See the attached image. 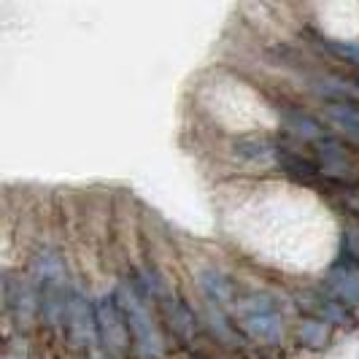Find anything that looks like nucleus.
Masks as SVG:
<instances>
[{"mask_svg":"<svg viewBox=\"0 0 359 359\" xmlns=\"http://www.w3.org/2000/svg\"><path fill=\"white\" fill-rule=\"evenodd\" d=\"M198 284H200V292L205 294V300L214 303V306H235V300H238L235 281L227 273H222V270H214V268L203 270L198 276Z\"/></svg>","mask_w":359,"mask_h":359,"instance_id":"nucleus-12","label":"nucleus"},{"mask_svg":"<svg viewBox=\"0 0 359 359\" xmlns=\"http://www.w3.org/2000/svg\"><path fill=\"white\" fill-rule=\"evenodd\" d=\"M324 119L341 130L348 141L359 144V106L351 100H332L324 106Z\"/></svg>","mask_w":359,"mask_h":359,"instance_id":"nucleus-14","label":"nucleus"},{"mask_svg":"<svg viewBox=\"0 0 359 359\" xmlns=\"http://www.w3.org/2000/svg\"><path fill=\"white\" fill-rule=\"evenodd\" d=\"M157 300H160L162 316H165V322L170 327V332L181 343H187V346L195 343V338H198V316H195V311L187 306L179 294H170L165 289H160Z\"/></svg>","mask_w":359,"mask_h":359,"instance_id":"nucleus-7","label":"nucleus"},{"mask_svg":"<svg viewBox=\"0 0 359 359\" xmlns=\"http://www.w3.org/2000/svg\"><path fill=\"white\" fill-rule=\"evenodd\" d=\"M300 343L308 346V348H322L327 346V322L322 319H306L300 324Z\"/></svg>","mask_w":359,"mask_h":359,"instance_id":"nucleus-18","label":"nucleus"},{"mask_svg":"<svg viewBox=\"0 0 359 359\" xmlns=\"http://www.w3.org/2000/svg\"><path fill=\"white\" fill-rule=\"evenodd\" d=\"M313 151H316V162L322 168L324 179L341 181V184H354L357 181V165H354L351 154L346 151V146L338 138L324 135L319 141H313Z\"/></svg>","mask_w":359,"mask_h":359,"instance_id":"nucleus-6","label":"nucleus"},{"mask_svg":"<svg viewBox=\"0 0 359 359\" xmlns=\"http://www.w3.org/2000/svg\"><path fill=\"white\" fill-rule=\"evenodd\" d=\"M95 308H97V335L103 351L111 359H125L133 348V332L116 294H103Z\"/></svg>","mask_w":359,"mask_h":359,"instance_id":"nucleus-3","label":"nucleus"},{"mask_svg":"<svg viewBox=\"0 0 359 359\" xmlns=\"http://www.w3.org/2000/svg\"><path fill=\"white\" fill-rule=\"evenodd\" d=\"M119 306L125 311L130 332H133V351L141 359H162L165 354V343L157 330V324L151 319L149 311V300L133 284H119L114 289Z\"/></svg>","mask_w":359,"mask_h":359,"instance_id":"nucleus-1","label":"nucleus"},{"mask_svg":"<svg viewBox=\"0 0 359 359\" xmlns=\"http://www.w3.org/2000/svg\"><path fill=\"white\" fill-rule=\"evenodd\" d=\"M278 116H281V127L287 130L294 141L313 144V141H319V138L327 135L322 122L316 116H311L308 111H303V108H281Z\"/></svg>","mask_w":359,"mask_h":359,"instance_id":"nucleus-10","label":"nucleus"},{"mask_svg":"<svg viewBox=\"0 0 359 359\" xmlns=\"http://www.w3.org/2000/svg\"><path fill=\"white\" fill-rule=\"evenodd\" d=\"M311 41L319 46V52L346 62V65H357L359 68V41H338V38H327V36H311Z\"/></svg>","mask_w":359,"mask_h":359,"instance_id":"nucleus-15","label":"nucleus"},{"mask_svg":"<svg viewBox=\"0 0 359 359\" xmlns=\"http://www.w3.org/2000/svg\"><path fill=\"white\" fill-rule=\"evenodd\" d=\"M327 292L346 306H359V268L354 262H338L327 273Z\"/></svg>","mask_w":359,"mask_h":359,"instance_id":"nucleus-9","label":"nucleus"},{"mask_svg":"<svg viewBox=\"0 0 359 359\" xmlns=\"http://www.w3.org/2000/svg\"><path fill=\"white\" fill-rule=\"evenodd\" d=\"M205 319H208V327H211V332H214V335L222 343H227V346H238V343H241V335L235 332V327H233V322H230V316H224L222 306H214V303H208V306H205Z\"/></svg>","mask_w":359,"mask_h":359,"instance_id":"nucleus-16","label":"nucleus"},{"mask_svg":"<svg viewBox=\"0 0 359 359\" xmlns=\"http://www.w3.org/2000/svg\"><path fill=\"white\" fill-rule=\"evenodd\" d=\"M313 313H316V319H322V322H327V324H338V327L348 322L346 303L335 300L332 294H327L324 300H319V303H316V308H313Z\"/></svg>","mask_w":359,"mask_h":359,"instance_id":"nucleus-17","label":"nucleus"},{"mask_svg":"<svg viewBox=\"0 0 359 359\" xmlns=\"http://www.w3.org/2000/svg\"><path fill=\"white\" fill-rule=\"evenodd\" d=\"M65 332L73 348L79 351H92L100 335H97V308L87 294H81L79 289H73L68 297V308H65Z\"/></svg>","mask_w":359,"mask_h":359,"instance_id":"nucleus-4","label":"nucleus"},{"mask_svg":"<svg viewBox=\"0 0 359 359\" xmlns=\"http://www.w3.org/2000/svg\"><path fill=\"white\" fill-rule=\"evenodd\" d=\"M235 319L241 330L259 343H281L284 338V313L278 311V303L270 294H246L235 300Z\"/></svg>","mask_w":359,"mask_h":359,"instance_id":"nucleus-2","label":"nucleus"},{"mask_svg":"<svg viewBox=\"0 0 359 359\" xmlns=\"http://www.w3.org/2000/svg\"><path fill=\"white\" fill-rule=\"evenodd\" d=\"M3 303L19 330H27L41 316V292L30 276H3Z\"/></svg>","mask_w":359,"mask_h":359,"instance_id":"nucleus-5","label":"nucleus"},{"mask_svg":"<svg viewBox=\"0 0 359 359\" xmlns=\"http://www.w3.org/2000/svg\"><path fill=\"white\" fill-rule=\"evenodd\" d=\"M341 249H343V257H346L348 262L359 265V227H348V230H343Z\"/></svg>","mask_w":359,"mask_h":359,"instance_id":"nucleus-19","label":"nucleus"},{"mask_svg":"<svg viewBox=\"0 0 359 359\" xmlns=\"http://www.w3.org/2000/svg\"><path fill=\"white\" fill-rule=\"evenodd\" d=\"M27 276L33 278L38 289L46 287H65L68 284V265L62 259V254L52 246H41L27 265Z\"/></svg>","mask_w":359,"mask_h":359,"instance_id":"nucleus-8","label":"nucleus"},{"mask_svg":"<svg viewBox=\"0 0 359 359\" xmlns=\"http://www.w3.org/2000/svg\"><path fill=\"white\" fill-rule=\"evenodd\" d=\"M276 165L287 173L289 179L300 181V184H313V181H319L324 176L319 162L308 160L300 151H294V149H289L284 144L278 146V160H276Z\"/></svg>","mask_w":359,"mask_h":359,"instance_id":"nucleus-13","label":"nucleus"},{"mask_svg":"<svg viewBox=\"0 0 359 359\" xmlns=\"http://www.w3.org/2000/svg\"><path fill=\"white\" fill-rule=\"evenodd\" d=\"M278 146L268 135H243L233 144L235 157H241L249 165H276L278 160Z\"/></svg>","mask_w":359,"mask_h":359,"instance_id":"nucleus-11","label":"nucleus"}]
</instances>
